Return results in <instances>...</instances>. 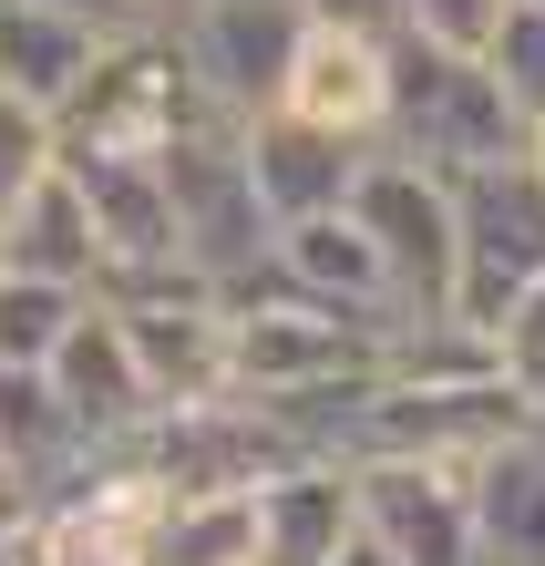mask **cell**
I'll return each mask as SVG.
<instances>
[{"instance_id":"52a82bcc","label":"cell","mask_w":545,"mask_h":566,"mask_svg":"<svg viewBox=\"0 0 545 566\" xmlns=\"http://www.w3.org/2000/svg\"><path fill=\"white\" fill-rule=\"evenodd\" d=\"M463 279H453V319L463 329H494L515 319V298L545 279V176L535 155L494 165V176H463Z\"/></svg>"},{"instance_id":"5b68a950","label":"cell","mask_w":545,"mask_h":566,"mask_svg":"<svg viewBox=\"0 0 545 566\" xmlns=\"http://www.w3.org/2000/svg\"><path fill=\"white\" fill-rule=\"evenodd\" d=\"M350 217L370 227V248H381L401 319H453V279H463V196H453V176H432V165L381 145L360 165Z\"/></svg>"},{"instance_id":"484cf974","label":"cell","mask_w":545,"mask_h":566,"mask_svg":"<svg viewBox=\"0 0 545 566\" xmlns=\"http://www.w3.org/2000/svg\"><path fill=\"white\" fill-rule=\"evenodd\" d=\"M494 360H504V381L535 402V422H545V279L515 298V319L494 329Z\"/></svg>"},{"instance_id":"e0dca14e","label":"cell","mask_w":545,"mask_h":566,"mask_svg":"<svg viewBox=\"0 0 545 566\" xmlns=\"http://www.w3.org/2000/svg\"><path fill=\"white\" fill-rule=\"evenodd\" d=\"M0 269H11V279H52V289L104 298V238H93V207H83L73 165H62V176L31 196L11 227H0Z\"/></svg>"},{"instance_id":"d6986e66","label":"cell","mask_w":545,"mask_h":566,"mask_svg":"<svg viewBox=\"0 0 545 566\" xmlns=\"http://www.w3.org/2000/svg\"><path fill=\"white\" fill-rule=\"evenodd\" d=\"M473 515H484V566H545V422L473 463Z\"/></svg>"},{"instance_id":"3957f363","label":"cell","mask_w":545,"mask_h":566,"mask_svg":"<svg viewBox=\"0 0 545 566\" xmlns=\"http://www.w3.org/2000/svg\"><path fill=\"white\" fill-rule=\"evenodd\" d=\"M525 145H535V124L494 83V62H463V52H432L412 31H391V155L463 186V176L515 165Z\"/></svg>"},{"instance_id":"4dcf8cb0","label":"cell","mask_w":545,"mask_h":566,"mask_svg":"<svg viewBox=\"0 0 545 566\" xmlns=\"http://www.w3.org/2000/svg\"><path fill=\"white\" fill-rule=\"evenodd\" d=\"M298 11H310V21H329V11H370V21H391L381 0H298Z\"/></svg>"},{"instance_id":"603a6c76","label":"cell","mask_w":545,"mask_h":566,"mask_svg":"<svg viewBox=\"0 0 545 566\" xmlns=\"http://www.w3.org/2000/svg\"><path fill=\"white\" fill-rule=\"evenodd\" d=\"M62 176V135L42 104H21V93H0V227H11L31 196Z\"/></svg>"},{"instance_id":"8992f818","label":"cell","mask_w":545,"mask_h":566,"mask_svg":"<svg viewBox=\"0 0 545 566\" xmlns=\"http://www.w3.org/2000/svg\"><path fill=\"white\" fill-rule=\"evenodd\" d=\"M145 474L176 494V505H217V494H258L298 474V463H319L298 432L268 412V402H196V412H165L145 443H124Z\"/></svg>"},{"instance_id":"30bf717a","label":"cell","mask_w":545,"mask_h":566,"mask_svg":"<svg viewBox=\"0 0 545 566\" xmlns=\"http://www.w3.org/2000/svg\"><path fill=\"white\" fill-rule=\"evenodd\" d=\"M360 474V536L391 566H484L473 463H350Z\"/></svg>"},{"instance_id":"7a4b0ae2","label":"cell","mask_w":545,"mask_h":566,"mask_svg":"<svg viewBox=\"0 0 545 566\" xmlns=\"http://www.w3.org/2000/svg\"><path fill=\"white\" fill-rule=\"evenodd\" d=\"M227 319H237V402H268V412H298V402H329V391L370 381L401 329V319L329 310V298L289 289V279L227 289Z\"/></svg>"},{"instance_id":"7c38bea8","label":"cell","mask_w":545,"mask_h":566,"mask_svg":"<svg viewBox=\"0 0 545 566\" xmlns=\"http://www.w3.org/2000/svg\"><path fill=\"white\" fill-rule=\"evenodd\" d=\"M52 391H62V412H73L83 453H124V443H145V432L165 422V402H155L145 360H134V329H124L114 298H93V310L73 319V340L52 350Z\"/></svg>"},{"instance_id":"2e32d148","label":"cell","mask_w":545,"mask_h":566,"mask_svg":"<svg viewBox=\"0 0 545 566\" xmlns=\"http://www.w3.org/2000/svg\"><path fill=\"white\" fill-rule=\"evenodd\" d=\"M248 165H258V196H268V217L298 227V217H329V207H350L360 196V145H339L319 135V124H289V114H268L248 124Z\"/></svg>"},{"instance_id":"ac0fdd59","label":"cell","mask_w":545,"mask_h":566,"mask_svg":"<svg viewBox=\"0 0 545 566\" xmlns=\"http://www.w3.org/2000/svg\"><path fill=\"white\" fill-rule=\"evenodd\" d=\"M93 62H104V31L62 21V11H42V0H0V93L62 114L93 83Z\"/></svg>"},{"instance_id":"d4e9b609","label":"cell","mask_w":545,"mask_h":566,"mask_svg":"<svg viewBox=\"0 0 545 566\" xmlns=\"http://www.w3.org/2000/svg\"><path fill=\"white\" fill-rule=\"evenodd\" d=\"M494 83L515 93V114L525 124H545V0H515V11H504V31H494Z\"/></svg>"},{"instance_id":"cb8c5ba5","label":"cell","mask_w":545,"mask_h":566,"mask_svg":"<svg viewBox=\"0 0 545 566\" xmlns=\"http://www.w3.org/2000/svg\"><path fill=\"white\" fill-rule=\"evenodd\" d=\"M381 11H391V31H412V42H432V52H463V62H484L515 0H381Z\"/></svg>"},{"instance_id":"f1b7e54d","label":"cell","mask_w":545,"mask_h":566,"mask_svg":"<svg viewBox=\"0 0 545 566\" xmlns=\"http://www.w3.org/2000/svg\"><path fill=\"white\" fill-rule=\"evenodd\" d=\"M21 505H31V484H21V463H11V453H0V525H11Z\"/></svg>"},{"instance_id":"9c48e42d","label":"cell","mask_w":545,"mask_h":566,"mask_svg":"<svg viewBox=\"0 0 545 566\" xmlns=\"http://www.w3.org/2000/svg\"><path fill=\"white\" fill-rule=\"evenodd\" d=\"M298 42H310V11L298 0H207L186 21V62H196V83H207V104L227 124H268L289 104Z\"/></svg>"},{"instance_id":"7402d4cb","label":"cell","mask_w":545,"mask_h":566,"mask_svg":"<svg viewBox=\"0 0 545 566\" xmlns=\"http://www.w3.org/2000/svg\"><path fill=\"white\" fill-rule=\"evenodd\" d=\"M83 310H93L83 289H52V279H11V269H0V360H11V371H52V350L73 340Z\"/></svg>"},{"instance_id":"ffe728a7","label":"cell","mask_w":545,"mask_h":566,"mask_svg":"<svg viewBox=\"0 0 545 566\" xmlns=\"http://www.w3.org/2000/svg\"><path fill=\"white\" fill-rule=\"evenodd\" d=\"M0 453L21 463L31 494H52L83 463V432H73V412H62L52 371H11V360H0Z\"/></svg>"},{"instance_id":"8fae6325","label":"cell","mask_w":545,"mask_h":566,"mask_svg":"<svg viewBox=\"0 0 545 566\" xmlns=\"http://www.w3.org/2000/svg\"><path fill=\"white\" fill-rule=\"evenodd\" d=\"M114 310H124V329H134V360H145V381H155L165 412L237 402V319H227V289L186 279V289L114 298Z\"/></svg>"},{"instance_id":"277c9868","label":"cell","mask_w":545,"mask_h":566,"mask_svg":"<svg viewBox=\"0 0 545 566\" xmlns=\"http://www.w3.org/2000/svg\"><path fill=\"white\" fill-rule=\"evenodd\" d=\"M165 196H176V238H186V269L207 289H248L279 269V217L258 196V165H248V124H207L165 155Z\"/></svg>"},{"instance_id":"1f68e13d","label":"cell","mask_w":545,"mask_h":566,"mask_svg":"<svg viewBox=\"0 0 545 566\" xmlns=\"http://www.w3.org/2000/svg\"><path fill=\"white\" fill-rule=\"evenodd\" d=\"M525 155H535V176H545V124H535V145H525Z\"/></svg>"},{"instance_id":"5bb4252c","label":"cell","mask_w":545,"mask_h":566,"mask_svg":"<svg viewBox=\"0 0 545 566\" xmlns=\"http://www.w3.org/2000/svg\"><path fill=\"white\" fill-rule=\"evenodd\" d=\"M360 536V474L350 463H298V474L258 484V566H339Z\"/></svg>"},{"instance_id":"9a60e30c","label":"cell","mask_w":545,"mask_h":566,"mask_svg":"<svg viewBox=\"0 0 545 566\" xmlns=\"http://www.w3.org/2000/svg\"><path fill=\"white\" fill-rule=\"evenodd\" d=\"M268 279L310 289V298H329V310H360V319H401L391 269H381V248H370V227H360L350 207L279 227V269H268Z\"/></svg>"},{"instance_id":"83f0119b","label":"cell","mask_w":545,"mask_h":566,"mask_svg":"<svg viewBox=\"0 0 545 566\" xmlns=\"http://www.w3.org/2000/svg\"><path fill=\"white\" fill-rule=\"evenodd\" d=\"M42 11L83 21V31H104V42H124V31H155V21H145V0H42Z\"/></svg>"},{"instance_id":"4316f807","label":"cell","mask_w":545,"mask_h":566,"mask_svg":"<svg viewBox=\"0 0 545 566\" xmlns=\"http://www.w3.org/2000/svg\"><path fill=\"white\" fill-rule=\"evenodd\" d=\"M0 566H73V546H62L52 505H21L11 525H0Z\"/></svg>"},{"instance_id":"f546056e","label":"cell","mask_w":545,"mask_h":566,"mask_svg":"<svg viewBox=\"0 0 545 566\" xmlns=\"http://www.w3.org/2000/svg\"><path fill=\"white\" fill-rule=\"evenodd\" d=\"M196 11H207V0H145V21H155V31H186Z\"/></svg>"},{"instance_id":"4fadbf2b","label":"cell","mask_w":545,"mask_h":566,"mask_svg":"<svg viewBox=\"0 0 545 566\" xmlns=\"http://www.w3.org/2000/svg\"><path fill=\"white\" fill-rule=\"evenodd\" d=\"M93 238H104V298H145V289H186V238H176V196L165 165H73Z\"/></svg>"},{"instance_id":"ba28073f","label":"cell","mask_w":545,"mask_h":566,"mask_svg":"<svg viewBox=\"0 0 545 566\" xmlns=\"http://www.w3.org/2000/svg\"><path fill=\"white\" fill-rule=\"evenodd\" d=\"M279 114H289V124H319V135L360 145V155H381V145H391V21H370V11L310 21Z\"/></svg>"},{"instance_id":"44dd1931","label":"cell","mask_w":545,"mask_h":566,"mask_svg":"<svg viewBox=\"0 0 545 566\" xmlns=\"http://www.w3.org/2000/svg\"><path fill=\"white\" fill-rule=\"evenodd\" d=\"M134 566H258V494H217V505H165Z\"/></svg>"},{"instance_id":"6da1fadb","label":"cell","mask_w":545,"mask_h":566,"mask_svg":"<svg viewBox=\"0 0 545 566\" xmlns=\"http://www.w3.org/2000/svg\"><path fill=\"white\" fill-rule=\"evenodd\" d=\"M207 124H227V114L196 83L186 31H124V42H104L93 83L52 114V135H62V165H165Z\"/></svg>"}]
</instances>
